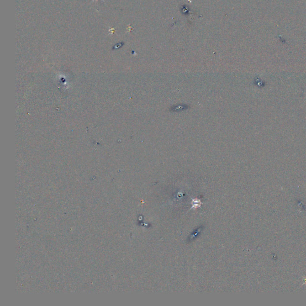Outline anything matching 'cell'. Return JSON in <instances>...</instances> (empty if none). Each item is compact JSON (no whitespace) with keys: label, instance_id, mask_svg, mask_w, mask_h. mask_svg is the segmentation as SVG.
<instances>
[{"label":"cell","instance_id":"obj_1","mask_svg":"<svg viewBox=\"0 0 306 306\" xmlns=\"http://www.w3.org/2000/svg\"><path fill=\"white\" fill-rule=\"evenodd\" d=\"M97 1V0H93V1H92V2H93V1Z\"/></svg>","mask_w":306,"mask_h":306}]
</instances>
